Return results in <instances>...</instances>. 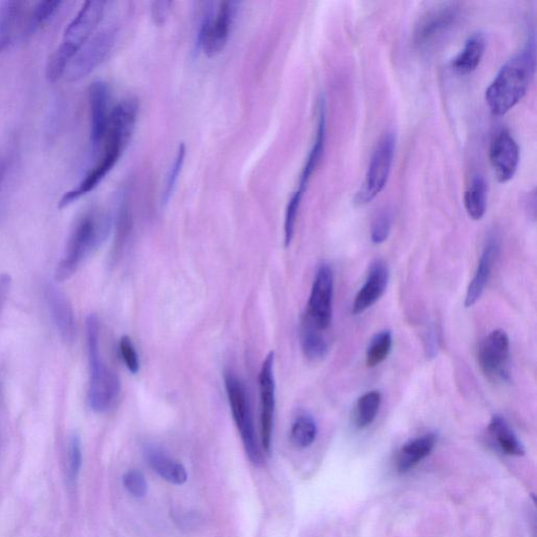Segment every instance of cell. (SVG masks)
I'll return each instance as SVG.
<instances>
[{"label":"cell","instance_id":"6da1fadb","mask_svg":"<svg viewBox=\"0 0 537 537\" xmlns=\"http://www.w3.org/2000/svg\"><path fill=\"white\" fill-rule=\"evenodd\" d=\"M139 104L134 99L121 101L113 109L102 144V156L80 184L62 197L59 208H66L93 191L119 162L135 132Z\"/></svg>","mask_w":537,"mask_h":537},{"label":"cell","instance_id":"7a4b0ae2","mask_svg":"<svg viewBox=\"0 0 537 537\" xmlns=\"http://www.w3.org/2000/svg\"><path fill=\"white\" fill-rule=\"evenodd\" d=\"M536 55L534 39L509 59L486 91L490 111L503 116L513 109L526 95L535 74Z\"/></svg>","mask_w":537,"mask_h":537},{"label":"cell","instance_id":"3957f363","mask_svg":"<svg viewBox=\"0 0 537 537\" xmlns=\"http://www.w3.org/2000/svg\"><path fill=\"white\" fill-rule=\"evenodd\" d=\"M107 3L88 2L83 5L63 33L60 46L48 61L47 78L56 82L64 76L70 62L94 35L103 18Z\"/></svg>","mask_w":537,"mask_h":537},{"label":"cell","instance_id":"277c9868","mask_svg":"<svg viewBox=\"0 0 537 537\" xmlns=\"http://www.w3.org/2000/svg\"><path fill=\"white\" fill-rule=\"evenodd\" d=\"M110 227V220L104 214L96 211L84 214L73 229L66 253L57 266V282L69 281L82 263L103 243Z\"/></svg>","mask_w":537,"mask_h":537},{"label":"cell","instance_id":"5b68a950","mask_svg":"<svg viewBox=\"0 0 537 537\" xmlns=\"http://www.w3.org/2000/svg\"><path fill=\"white\" fill-rule=\"evenodd\" d=\"M87 342L90 364L88 401L95 413H105L120 394L118 376L105 364L100 352L99 319L91 314L87 319Z\"/></svg>","mask_w":537,"mask_h":537},{"label":"cell","instance_id":"8992f818","mask_svg":"<svg viewBox=\"0 0 537 537\" xmlns=\"http://www.w3.org/2000/svg\"><path fill=\"white\" fill-rule=\"evenodd\" d=\"M239 6L235 2L208 4L198 34V47L207 57H216L225 50Z\"/></svg>","mask_w":537,"mask_h":537},{"label":"cell","instance_id":"52a82bcc","mask_svg":"<svg viewBox=\"0 0 537 537\" xmlns=\"http://www.w3.org/2000/svg\"><path fill=\"white\" fill-rule=\"evenodd\" d=\"M225 388L232 417L239 429L246 453L254 465L262 463V454L257 444L253 415L247 390L242 380L235 374H225Z\"/></svg>","mask_w":537,"mask_h":537},{"label":"cell","instance_id":"ba28073f","mask_svg":"<svg viewBox=\"0 0 537 537\" xmlns=\"http://www.w3.org/2000/svg\"><path fill=\"white\" fill-rule=\"evenodd\" d=\"M396 137L394 133L385 134L379 141L365 180L357 191L354 203L364 206L371 203L388 183L394 163Z\"/></svg>","mask_w":537,"mask_h":537},{"label":"cell","instance_id":"9c48e42d","mask_svg":"<svg viewBox=\"0 0 537 537\" xmlns=\"http://www.w3.org/2000/svg\"><path fill=\"white\" fill-rule=\"evenodd\" d=\"M118 29L107 27L94 34L75 55L64 73L69 82H78L91 75L109 56L116 45Z\"/></svg>","mask_w":537,"mask_h":537},{"label":"cell","instance_id":"30bf717a","mask_svg":"<svg viewBox=\"0 0 537 537\" xmlns=\"http://www.w3.org/2000/svg\"><path fill=\"white\" fill-rule=\"evenodd\" d=\"M461 15L458 3H446L427 11L418 21L414 42L418 49H434L453 30Z\"/></svg>","mask_w":537,"mask_h":537},{"label":"cell","instance_id":"8fae6325","mask_svg":"<svg viewBox=\"0 0 537 537\" xmlns=\"http://www.w3.org/2000/svg\"><path fill=\"white\" fill-rule=\"evenodd\" d=\"M334 273L329 265L317 271L309 298L305 320L315 329L325 332L333 319Z\"/></svg>","mask_w":537,"mask_h":537},{"label":"cell","instance_id":"7c38bea8","mask_svg":"<svg viewBox=\"0 0 537 537\" xmlns=\"http://www.w3.org/2000/svg\"><path fill=\"white\" fill-rule=\"evenodd\" d=\"M479 364L482 372L494 380H508L510 340L503 330L491 332L481 343Z\"/></svg>","mask_w":537,"mask_h":537},{"label":"cell","instance_id":"4fadbf2b","mask_svg":"<svg viewBox=\"0 0 537 537\" xmlns=\"http://www.w3.org/2000/svg\"><path fill=\"white\" fill-rule=\"evenodd\" d=\"M109 85L103 81L92 83L89 90L91 145L94 153L102 147L113 112Z\"/></svg>","mask_w":537,"mask_h":537},{"label":"cell","instance_id":"5bb4252c","mask_svg":"<svg viewBox=\"0 0 537 537\" xmlns=\"http://www.w3.org/2000/svg\"><path fill=\"white\" fill-rule=\"evenodd\" d=\"M494 174L501 183L510 181L520 163V148L508 130H502L494 137L489 153Z\"/></svg>","mask_w":537,"mask_h":537},{"label":"cell","instance_id":"9a60e30c","mask_svg":"<svg viewBox=\"0 0 537 537\" xmlns=\"http://www.w3.org/2000/svg\"><path fill=\"white\" fill-rule=\"evenodd\" d=\"M261 436L263 448L270 453L275 412L274 353L265 359L260 373Z\"/></svg>","mask_w":537,"mask_h":537},{"label":"cell","instance_id":"2e32d148","mask_svg":"<svg viewBox=\"0 0 537 537\" xmlns=\"http://www.w3.org/2000/svg\"><path fill=\"white\" fill-rule=\"evenodd\" d=\"M389 277V269L383 262L378 261L371 267L367 281L354 300L352 308L354 315L364 313L378 302L388 287Z\"/></svg>","mask_w":537,"mask_h":537},{"label":"cell","instance_id":"e0dca14e","mask_svg":"<svg viewBox=\"0 0 537 537\" xmlns=\"http://www.w3.org/2000/svg\"><path fill=\"white\" fill-rule=\"evenodd\" d=\"M48 306L54 325L64 341L75 336V314L69 298L55 286L47 288Z\"/></svg>","mask_w":537,"mask_h":537},{"label":"cell","instance_id":"ac0fdd59","mask_svg":"<svg viewBox=\"0 0 537 537\" xmlns=\"http://www.w3.org/2000/svg\"><path fill=\"white\" fill-rule=\"evenodd\" d=\"M499 245L489 241L482 253L476 274L467 289L465 307L470 308L478 303L488 284L494 262L497 260Z\"/></svg>","mask_w":537,"mask_h":537},{"label":"cell","instance_id":"d6986e66","mask_svg":"<svg viewBox=\"0 0 537 537\" xmlns=\"http://www.w3.org/2000/svg\"><path fill=\"white\" fill-rule=\"evenodd\" d=\"M144 456L147 464L166 482L174 485H183L187 482L186 468L181 463L171 459L162 448L148 445L145 448Z\"/></svg>","mask_w":537,"mask_h":537},{"label":"cell","instance_id":"ffe728a7","mask_svg":"<svg viewBox=\"0 0 537 537\" xmlns=\"http://www.w3.org/2000/svg\"><path fill=\"white\" fill-rule=\"evenodd\" d=\"M438 437L435 434H426L405 443L396 457V468L400 474L414 469L425 458L432 454Z\"/></svg>","mask_w":537,"mask_h":537},{"label":"cell","instance_id":"44dd1931","mask_svg":"<svg viewBox=\"0 0 537 537\" xmlns=\"http://www.w3.org/2000/svg\"><path fill=\"white\" fill-rule=\"evenodd\" d=\"M326 140V106L325 101L320 100L319 111H318V123L317 131L314 140V144L310 150L307 162L303 169L302 176H300L299 186L297 190L299 192L305 193L308 183L312 178L314 171L319 165L322 155H324Z\"/></svg>","mask_w":537,"mask_h":537},{"label":"cell","instance_id":"7402d4cb","mask_svg":"<svg viewBox=\"0 0 537 537\" xmlns=\"http://www.w3.org/2000/svg\"><path fill=\"white\" fill-rule=\"evenodd\" d=\"M488 431L505 455L511 457L525 455L524 445L503 417L499 415L493 416L489 423Z\"/></svg>","mask_w":537,"mask_h":537},{"label":"cell","instance_id":"603a6c76","mask_svg":"<svg viewBox=\"0 0 537 537\" xmlns=\"http://www.w3.org/2000/svg\"><path fill=\"white\" fill-rule=\"evenodd\" d=\"M486 49V39L482 33L471 35L462 52L453 62L454 70L460 75H468L477 70Z\"/></svg>","mask_w":537,"mask_h":537},{"label":"cell","instance_id":"cb8c5ba5","mask_svg":"<svg viewBox=\"0 0 537 537\" xmlns=\"http://www.w3.org/2000/svg\"><path fill=\"white\" fill-rule=\"evenodd\" d=\"M24 3L6 2L0 6V53L14 40L23 17Z\"/></svg>","mask_w":537,"mask_h":537},{"label":"cell","instance_id":"d4e9b609","mask_svg":"<svg viewBox=\"0 0 537 537\" xmlns=\"http://www.w3.org/2000/svg\"><path fill=\"white\" fill-rule=\"evenodd\" d=\"M465 209L470 219L480 221L487 208V184L482 176L472 178L464 197Z\"/></svg>","mask_w":537,"mask_h":537},{"label":"cell","instance_id":"484cf974","mask_svg":"<svg viewBox=\"0 0 537 537\" xmlns=\"http://www.w3.org/2000/svg\"><path fill=\"white\" fill-rule=\"evenodd\" d=\"M302 347L305 355L311 360L325 358L329 351L324 332L315 329L306 320L303 322Z\"/></svg>","mask_w":537,"mask_h":537},{"label":"cell","instance_id":"4316f807","mask_svg":"<svg viewBox=\"0 0 537 537\" xmlns=\"http://www.w3.org/2000/svg\"><path fill=\"white\" fill-rule=\"evenodd\" d=\"M381 405V394L373 391L361 396L356 405L355 423L360 429L370 426L376 419Z\"/></svg>","mask_w":537,"mask_h":537},{"label":"cell","instance_id":"83f0119b","mask_svg":"<svg viewBox=\"0 0 537 537\" xmlns=\"http://www.w3.org/2000/svg\"><path fill=\"white\" fill-rule=\"evenodd\" d=\"M317 437V424L309 415L299 416L293 423L290 433L292 444L300 449L310 447Z\"/></svg>","mask_w":537,"mask_h":537},{"label":"cell","instance_id":"f1b7e54d","mask_svg":"<svg viewBox=\"0 0 537 537\" xmlns=\"http://www.w3.org/2000/svg\"><path fill=\"white\" fill-rule=\"evenodd\" d=\"M61 2H40L32 10L27 25L24 27V36L33 35L59 11Z\"/></svg>","mask_w":537,"mask_h":537},{"label":"cell","instance_id":"f546056e","mask_svg":"<svg viewBox=\"0 0 537 537\" xmlns=\"http://www.w3.org/2000/svg\"><path fill=\"white\" fill-rule=\"evenodd\" d=\"M393 336L390 331H382L374 336L367 351V367H378L392 350Z\"/></svg>","mask_w":537,"mask_h":537},{"label":"cell","instance_id":"4dcf8cb0","mask_svg":"<svg viewBox=\"0 0 537 537\" xmlns=\"http://www.w3.org/2000/svg\"><path fill=\"white\" fill-rule=\"evenodd\" d=\"M185 156H186V147L184 144H181L178 149L176 159L168 171L165 186L162 191L161 202L163 206H166L169 203L171 197L174 196V192L176 190V187H177V184H178V181H179V178H180V175L182 173V169L185 163Z\"/></svg>","mask_w":537,"mask_h":537},{"label":"cell","instance_id":"1f68e13d","mask_svg":"<svg viewBox=\"0 0 537 537\" xmlns=\"http://www.w3.org/2000/svg\"><path fill=\"white\" fill-rule=\"evenodd\" d=\"M82 467V444L78 435L74 434L69 441L67 456V478L69 483L75 484L79 478Z\"/></svg>","mask_w":537,"mask_h":537},{"label":"cell","instance_id":"d6a6232c","mask_svg":"<svg viewBox=\"0 0 537 537\" xmlns=\"http://www.w3.org/2000/svg\"><path fill=\"white\" fill-rule=\"evenodd\" d=\"M304 197V193L299 192L296 190L293 193V196L291 197L287 210H286V217H285V246L288 248L293 240L294 232H295V226L296 221L298 217V212L300 208V204H302Z\"/></svg>","mask_w":537,"mask_h":537},{"label":"cell","instance_id":"836d02e7","mask_svg":"<svg viewBox=\"0 0 537 537\" xmlns=\"http://www.w3.org/2000/svg\"><path fill=\"white\" fill-rule=\"evenodd\" d=\"M123 485L133 497L141 499L146 496L147 482L143 472L138 469H131L123 476Z\"/></svg>","mask_w":537,"mask_h":537},{"label":"cell","instance_id":"e575fe53","mask_svg":"<svg viewBox=\"0 0 537 537\" xmlns=\"http://www.w3.org/2000/svg\"><path fill=\"white\" fill-rule=\"evenodd\" d=\"M393 217L389 210L382 211L376 218L373 226L371 238L374 244H382L388 240L392 230Z\"/></svg>","mask_w":537,"mask_h":537},{"label":"cell","instance_id":"d590c367","mask_svg":"<svg viewBox=\"0 0 537 537\" xmlns=\"http://www.w3.org/2000/svg\"><path fill=\"white\" fill-rule=\"evenodd\" d=\"M120 353L128 371L137 374L140 370L138 354L130 337L124 336L120 340Z\"/></svg>","mask_w":537,"mask_h":537},{"label":"cell","instance_id":"8d00e7d4","mask_svg":"<svg viewBox=\"0 0 537 537\" xmlns=\"http://www.w3.org/2000/svg\"><path fill=\"white\" fill-rule=\"evenodd\" d=\"M170 2H156L152 6V14L155 20V24L162 26L167 19L170 11Z\"/></svg>","mask_w":537,"mask_h":537},{"label":"cell","instance_id":"74e56055","mask_svg":"<svg viewBox=\"0 0 537 537\" xmlns=\"http://www.w3.org/2000/svg\"><path fill=\"white\" fill-rule=\"evenodd\" d=\"M12 286V278L7 273L0 274V310L6 303Z\"/></svg>","mask_w":537,"mask_h":537}]
</instances>
